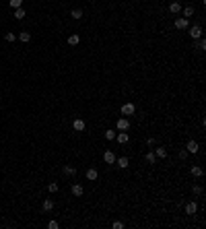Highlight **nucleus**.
<instances>
[{
    "mask_svg": "<svg viewBox=\"0 0 206 229\" xmlns=\"http://www.w3.org/2000/svg\"><path fill=\"white\" fill-rule=\"evenodd\" d=\"M134 111H136V105H134V103H124L122 105V114H124V116H132Z\"/></svg>",
    "mask_w": 206,
    "mask_h": 229,
    "instance_id": "f257e3e1",
    "label": "nucleus"
},
{
    "mask_svg": "<svg viewBox=\"0 0 206 229\" xmlns=\"http://www.w3.org/2000/svg\"><path fill=\"white\" fill-rule=\"evenodd\" d=\"M190 35H192V39H200V37H202V27H200V25L190 27Z\"/></svg>",
    "mask_w": 206,
    "mask_h": 229,
    "instance_id": "f03ea898",
    "label": "nucleus"
},
{
    "mask_svg": "<svg viewBox=\"0 0 206 229\" xmlns=\"http://www.w3.org/2000/svg\"><path fill=\"white\" fill-rule=\"evenodd\" d=\"M188 25H190V21H188L185 17H179V19H175V29H188Z\"/></svg>",
    "mask_w": 206,
    "mask_h": 229,
    "instance_id": "7ed1b4c3",
    "label": "nucleus"
},
{
    "mask_svg": "<svg viewBox=\"0 0 206 229\" xmlns=\"http://www.w3.org/2000/svg\"><path fill=\"white\" fill-rule=\"evenodd\" d=\"M85 126H87V124H85V120H81V118H76L74 122H72V128H74L76 132H82V130H85Z\"/></svg>",
    "mask_w": 206,
    "mask_h": 229,
    "instance_id": "20e7f679",
    "label": "nucleus"
},
{
    "mask_svg": "<svg viewBox=\"0 0 206 229\" xmlns=\"http://www.w3.org/2000/svg\"><path fill=\"white\" fill-rule=\"evenodd\" d=\"M116 139H117V143H120V145H126V143H128V132L122 130L120 134H116Z\"/></svg>",
    "mask_w": 206,
    "mask_h": 229,
    "instance_id": "39448f33",
    "label": "nucleus"
},
{
    "mask_svg": "<svg viewBox=\"0 0 206 229\" xmlns=\"http://www.w3.org/2000/svg\"><path fill=\"white\" fill-rule=\"evenodd\" d=\"M41 208H43L46 213H50V211L54 208V200H52V198H46V200H43V204H41Z\"/></svg>",
    "mask_w": 206,
    "mask_h": 229,
    "instance_id": "423d86ee",
    "label": "nucleus"
},
{
    "mask_svg": "<svg viewBox=\"0 0 206 229\" xmlns=\"http://www.w3.org/2000/svg\"><path fill=\"white\" fill-rule=\"evenodd\" d=\"M196 211H198V204H196V202H188V204H185V213H188V215H194Z\"/></svg>",
    "mask_w": 206,
    "mask_h": 229,
    "instance_id": "0eeeda50",
    "label": "nucleus"
},
{
    "mask_svg": "<svg viewBox=\"0 0 206 229\" xmlns=\"http://www.w3.org/2000/svg\"><path fill=\"white\" fill-rule=\"evenodd\" d=\"M103 159H105V163H116V155L111 151H105L103 153Z\"/></svg>",
    "mask_w": 206,
    "mask_h": 229,
    "instance_id": "6e6552de",
    "label": "nucleus"
},
{
    "mask_svg": "<svg viewBox=\"0 0 206 229\" xmlns=\"http://www.w3.org/2000/svg\"><path fill=\"white\" fill-rule=\"evenodd\" d=\"M185 151L188 153H198V143H196V140H190L188 147H185Z\"/></svg>",
    "mask_w": 206,
    "mask_h": 229,
    "instance_id": "1a4fd4ad",
    "label": "nucleus"
},
{
    "mask_svg": "<svg viewBox=\"0 0 206 229\" xmlns=\"http://www.w3.org/2000/svg\"><path fill=\"white\" fill-rule=\"evenodd\" d=\"M116 126H117V130H128V126H130V124H128V120H126V118H120Z\"/></svg>",
    "mask_w": 206,
    "mask_h": 229,
    "instance_id": "9d476101",
    "label": "nucleus"
},
{
    "mask_svg": "<svg viewBox=\"0 0 206 229\" xmlns=\"http://www.w3.org/2000/svg\"><path fill=\"white\" fill-rule=\"evenodd\" d=\"M62 171H64L66 175H74V174H76V167H72V165H64V167H62Z\"/></svg>",
    "mask_w": 206,
    "mask_h": 229,
    "instance_id": "9b49d317",
    "label": "nucleus"
},
{
    "mask_svg": "<svg viewBox=\"0 0 206 229\" xmlns=\"http://www.w3.org/2000/svg\"><path fill=\"white\" fill-rule=\"evenodd\" d=\"M19 39H21V42H25V43H29L31 33H29V31H21V33H19Z\"/></svg>",
    "mask_w": 206,
    "mask_h": 229,
    "instance_id": "f8f14e48",
    "label": "nucleus"
},
{
    "mask_svg": "<svg viewBox=\"0 0 206 229\" xmlns=\"http://www.w3.org/2000/svg\"><path fill=\"white\" fill-rule=\"evenodd\" d=\"M117 167H122V169H126L128 167V157H120V159H116Z\"/></svg>",
    "mask_w": 206,
    "mask_h": 229,
    "instance_id": "ddd939ff",
    "label": "nucleus"
},
{
    "mask_svg": "<svg viewBox=\"0 0 206 229\" xmlns=\"http://www.w3.org/2000/svg\"><path fill=\"white\" fill-rule=\"evenodd\" d=\"M25 14H27V13H25V8H14V19H19V21H21V19H25Z\"/></svg>",
    "mask_w": 206,
    "mask_h": 229,
    "instance_id": "4468645a",
    "label": "nucleus"
},
{
    "mask_svg": "<svg viewBox=\"0 0 206 229\" xmlns=\"http://www.w3.org/2000/svg\"><path fill=\"white\" fill-rule=\"evenodd\" d=\"M82 192H85V190H82L81 184H74V186H72V194L74 196H82Z\"/></svg>",
    "mask_w": 206,
    "mask_h": 229,
    "instance_id": "2eb2a0df",
    "label": "nucleus"
},
{
    "mask_svg": "<svg viewBox=\"0 0 206 229\" xmlns=\"http://www.w3.org/2000/svg\"><path fill=\"white\" fill-rule=\"evenodd\" d=\"M155 157H161V159H165V157H167V151H165L163 147H159V149H155Z\"/></svg>",
    "mask_w": 206,
    "mask_h": 229,
    "instance_id": "dca6fc26",
    "label": "nucleus"
},
{
    "mask_svg": "<svg viewBox=\"0 0 206 229\" xmlns=\"http://www.w3.org/2000/svg\"><path fill=\"white\" fill-rule=\"evenodd\" d=\"M97 169H93V167H91V169H87V180H97Z\"/></svg>",
    "mask_w": 206,
    "mask_h": 229,
    "instance_id": "f3484780",
    "label": "nucleus"
},
{
    "mask_svg": "<svg viewBox=\"0 0 206 229\" xmlns=\"http://www.w3.org/2000/svg\"><path fill=\"white\" fill-rule=\"evenodd\" d=\"M70 17H72V19H76V21H78V19H82V10H81V8H74V10H72V13H70Z\"/></svg>",
    "mask_w": 206,
    "mask_h": 229,
    "instance_id": "a211bd4d",
    "label": "nucleus"
},
{
    "mask_svg": "<svg viewBox=\"0 0 206 229\" xmlns=\"http://www.w3.org/2000/svg\"><path fill=\"white\" fill-rule=\"evenodd\" d=\"M202 174H204V171H202V167H198V165L192 167V175H194V178H200Z\"/></svg>",
    "mask_w": 206,
    "mask_h": 229,
    "instance_id": "6ab92c4d",
    "label": "nucleus"
},
{
    "mask_svg": "<svg viewBox=\"0 0 206 229\" xmlns=\"http://www.w3.org/2000/svg\"><path fill=\"white\" fill-rule=\"evenodd\" d=\"M8 4H10V8H21L23 6V0H8Z\"/></svg>",
    "mask_w": 206,
    "mask_h": 229,
    "instance_id": "aec40b11",
    "label": "nucleus"
},
{
    "mask_svg": "<svg viewBox=\"0 0 206 229\" xmlns=\"http://www.w3.org/2000/svg\"><path fill=\"white\" fill-rule=\"evenodd\" d=\"M169 10H171V13H179V10H181L179 2H171V4H169Z\"/></svg>",
    "mask_w": 206,
    "mask_h": 229,
    "instance_id": "412c9836",
    "label": "nucleus"
},
{
    "mask_svg": "<svg viewBox=\"0 0 206 229\" xmlns=\"http://www.w3.org/2000/svg\"><path fill=\"white\" fill-rule=\"evenodd\" d=\"M78 42H81V37H78V35H70V37H68V43H70V46H76Z\"/></svg>",
    "mask_w": 206,
    "mask_h": 229,
    "instance_id": "4be33fe9",
    "label": "nucleus"
},
{
    "mask_svg": "<svg viewBox=\"0 0 206 229\" xmlns=\"http://www.w3.org/2000/svg\"><path fill=\"white\" fill-rule=\"evenodd\" d=\"M192 14H194V8H192V6H185V8H184V17H185V19H190Z\"/></svg>",
    "mask_w": 206,
    "mask_h": 229,
    "instance_id": "5701e85b",
    "label": "nucleus"
},
{
    "mask_svg": "<svg viewBox=\"0 0 206 229\" xmlns=\"http://www.w3.org/2000/svg\"><path fill=\"white\" fill-rule=\"evenodd\" d=\"M155 161H157V157H155V153H146V163H155Z\"/></svg>",
    "mask_w": 206,
    "mask_h": 229,
    "instance_id": "b1692460",
    "label": "nucleus"
},
{
    "mask_svg": "<svg viewBox=\"0 0 206 229\" xmlns=\"http://www.w3.org/2000/svg\"><path fill=\"white\" fill-rule=\"evenodd\" d=\"M48 190L52 192V194H54V192H58V184H56V182H52V184L48 186Z\"/></svg>",
    "mask_w": 206,
    "mask_h": 229,
    "instance_id": "393cba45",
    "label": "nucleus"
},
{
    "mask_svg": "<svg viewBox=\"0 0 206 229\" xmlns=\"http://www.w3.org/2000/svg\"><path fill=\"white\" fill-rule=\"evenodd\" d=\"M105 139H107V140L116 139V132H113V130H107V132H105Z\"/></svg>",
    "mask_w": 206,
    "mask_h": 229,
    "instance_id": "a878e982",
    "label": "nucleus"
},
{
    "mask_svg": "<svg viewBox=\"0 0 206 229\" xmlns=\"http://www.w3.org/2000/svg\"><path fill=\"white\" fill-rule=\"evenodd\" d=\"M4 39H6V42H14L17 35H14V33H6V35H4Z\"/></svg>",
    "mask_w": 206,
    "mask_h": 229,
    "instance_id": "bb28decb",
    "label": "nucleus"
},
{
    "mask_svg": "<svg viewBox=\"0 0 206 229\" xmlns=\"http://www.w3.org/2000/svg\"><path fill=\"white\" fill-rule=\"evenodd\" d=\"M48 227H50V229H58L60 225H58V221H50V223H48Z\"/></svg>",
    "mask_w": 206,
    "mask_h": 229,
    "instance_id": "cd10ccee",
    "label": "nucleus"
},
{
    "mask_svg": "<svg viewBox=\"0 0 206 229\" xmlns=\"http://www.w3.org/2000/svg\"><path fill=\"white\" fill-rule=\"evenodd\" d=\"M204 48H206V42L202 39V37H200V42H198V50H204Z\"/></svg>",
    "mask_w": 206,
    "mask_h": 229,
    "instance_id": "c85d7f7f",
    "label": "nucleus"
},
{
    "mask_svg": "<svg viewBox=\"0 0 206 229\" xmlns=\"http://www.w3.org/2000/svg\"><path fill=\"white\" fill-rule=\"evenodd\" d=\"M111 227H113V229H122L124 225H122V223H120V221H116V223H113V225H111Z\"/></svg>",
    "mask_w": 206,
    "mask_h": 229,
    "instance_id": "c756f323",
    "label": "nucleus"
},
{
    "mask_svg": "<svg viewBox=\"0 0 206 229\" xmlns=\"http://www.w3.org/2000/svg\"><path fill=\"white\" fill-rule=\"evenodd\" d=\"M194 194H202V188H200V186H194Z\"/></svg>",
    "mask_w": 206,
    "mask_h": 229,
    "instance_id": "7c9ffc66",
    "label": "nucleus"
},
{
    "mask_svg": "<svg viewBox=\"0 0 206 229\" xmlns=\"http://www.w3.org/2000/svg\"><path fill=\"white\" fill-rule=\"evenodd\" d=\"M93 2H95V0H93Z\"/></svg>",
    "mask_w": 206,
    "mask_h": 229,
    "instance_id": "2f4dec72",
    "label": "nucleus"
}]
</instances>
